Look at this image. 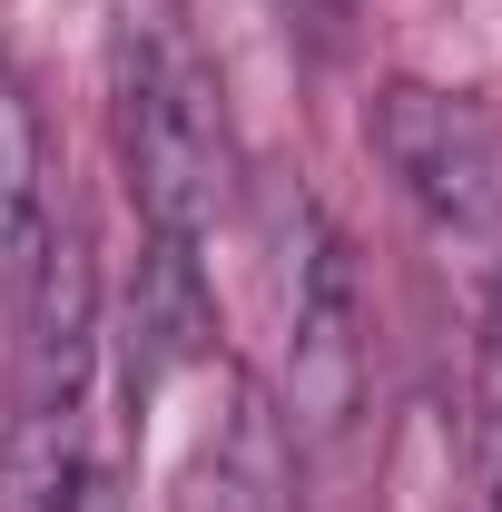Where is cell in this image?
<instances>
[{
  "mask_svg": "<svg viewBox=\"0 0 502 512\" xmlns=\"http://www.w3.org/2000/svg\"><path fill=\"white\" fill-rule=\"evenodd\" d=\"M109 109H119V168L148 247L197 256L237 197V119H227V79L197 40L188 0H119Z\"/></svg>",
  "mask_w": 502,
  "mask_h": 512,
  "instance_id": "obj_1",
  "label": "cell"
},
{
  "mask_svg": "<svg viewBox=\"0 0 502 512\" xmlns=\"http://www.w3.org/2000/svg\"><path fill=\"white\" fill-rule=\"evenodd\" d=\"M20 316V384L0 434V512H89V384H99V276L79 227H50Z\"/></svg>",
  "mask_w": 502,
  "mask_h": 512,
  "instance_id": "obj_2",
  "label": "cell"
},
{
  "mask_svg": "<svg viewBox=\"0 0 502 512\" xmlns=\"http://www.w3.org/2000/svg\"><path fill=\"white\" fill-rule=\"evenodd\" d=\"M384 178L434 217L443 237H502V99L434 89V79H384L365 109Z\"/></svg>",
  "mask_w": 502,
  "mask_h": 512,
  "instance_id": "obj_3",
  "label": "cell"
},
{
  "mask_svg": "<svg viewBox=\"0 0 502 512\" xmlns=\"http://www.w3.org/2000/svg\"><path fill=\"white\" fill-rule=\"evenodd\" d=\"M286 217H296V276H286L296 404L325 424V414H345V384H355V266H345V237L315 217L306 197H296Z\"/></svg>",
  "mask_w": 502,
  "mask_h": 512,
  "instance_id": "obj_4",
  "label": "cell"
},
{
  "mask_svg": "<svg viewBox=\"0 0 502 512\" xmlns=\"http://www.w3.org/2000/svg\"><path fill=\"white\" fill-rule=\"evenodd\" d=\"M40 256H50V148H40L30 89L0 69V296L10 306L30 296Z\"/></svg>",
  "mask_w": 502,
  "mask_h": 512,
  "instance_id": "obj_5",
  "label": "cell"
},
{
  "mask_svg": "<svg viewBox=\"0 0 502 512\" xmlns=\"http://www.w3.org/2000/svg\"><path fill=\"white\" fill-rule=\"evenodd\" d=\"M188 512H286V434H276L256 384H237V414H227V434L197 463Z\"/></svg>",
  "mask_w": 502,
  "mask_h": 512,
  "instance_id": "obj_6",
  "label": "cell"
},
{
  "mask_svg": "<svg viewBox=\"0 0 502 512\" xmlns=\"http://www.w3.org/2000/svg\"><path fill=\"white\" fill-rule=\"evenodd\" d=\"M473 414H483V453L502 463V266L483 296V335H473Z\"/></svg>",
  "mask_w": 502,
  "mask_h": 512,
  "instance_id": "obj_7",
  "label": "cell"
},
{
  "mask_svg": "<svg viewBox=\"0 0 502 512\" xmlns=\"http://www.w3.org/2000/svg\"><path fill=\"white\" fill-rule=\"evenodd\" d=\"M276 10H286V30L306 40L315 60H335V50H345V20H355V0H276Z\"/></svg>",
  "mask_w": 502,
  "mask_h": 512,
  "instance_id": "obj_8",
  "label": "cell"
},
{
  "mask_svg": "<svg viewBox=\"0 0 502 512\" xmlns=\"http://www.w3.org/2000/svg\"><path fill=\"white\" fill-rule=\"evenodd\" d=\"M493 512H502V463H493Z\"/></svg>",
  "mask_w": 502,
  "mask_h": 512,
  "instance_id": "obj_9",
  "label": "cell"
}]
</instances>
